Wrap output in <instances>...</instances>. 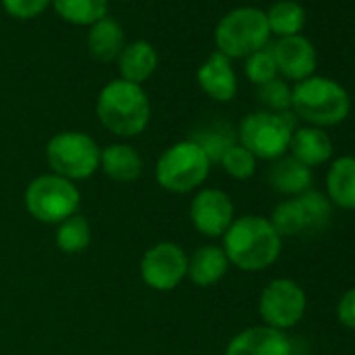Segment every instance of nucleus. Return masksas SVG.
Listing matches in <instances>:
<instances>
[{"label": "nucleus", "instance_id": "nucleus-25", "mask_svg": "<svg viewBox=\"0 0 355 355\" xmlns=\"http://www.w3.org/2000/svg\"><path fill=\"white\" fill-rule=\"evenodd\" d=\"M61 19L73 26H92L107 17V0H53Z\"/></svg>", "mask_w": 355, "mask_h": 355}, {"label": "nucleus", "instance_id": "nucleus-32", "mask_svg": "<svg viewBox=\"0 0 355 355\" xmlns=\"http://www.w3.org/2000/svg\"><path fill=\"white\" fill-rule=\"evenodd\" d=\"M336 320L349 328L355 330V286L349 288L336 303Z\"/></svg>", "mask_w": 355, "mask_h": 355}, {"label": "nucleus", "instance_id": "nucleus-19", "mask_svg": "<svg viewBox=\"0 0 355 355\" xmlns=\"http://www.w3.org/2000/svg\"><path fill=\"white\" fill-rule=\"evenodd\" d=\"M288 150H291V157H295L297 161H301L303 165H307L311 169V167L324 165L332 159L334 144H332L330 136L326 134V130L305 125V128H297L293 132Z\"/></svg>", "mask_w": 355, "mask_h": 355}, {"label": "nucleus", "instance_id": "nucleus-3", "mask_svg": "<svg viewBox=\"0 0 355 355\" xmlns=\"http://www.w3.org/2000/svg\"><path fill=\"white\" fill-rule=\"evenodd\" d=\"M293 115L313 128H332L351 113V96L343 84L324 76H311L293 88Z\"/></svg>", "mask_w": 355, "mask_h": 355}, {"label": "nucleus", "instance_id": "nucleus-22", "mask_svg": "<svg viewBox=\"0 0 355 355\" xmlns=\"http://www.w3.org/2000/svg\"><path fill=\"white\" fill-rule=\"evenodd\" d=\"M189 138L195 140L205 150V155L209 157L211 163H220L224 153L239 142L236 130L228 121H222V119L203 123L201 128L193 130V134Z\"/></svg>", "mask_w": 355, "mask_h": 355}, {"label": "nucleus", "instance_id": "nucleus-4", "mask_svg": "<svg viewBox=\"0 0 355 355\" xmlns=\"http://www.w3.org/2000/svg\"><path fill=\"white\" fill-rule=\"evenodd\" d=\"M211 161L205 150L191 138L167 146L155 163L157 184L171 195L199 191L211 173Z\"/></svg>", "mask_w": 355, "mask_h": 355}, {"label": "nucleus", "instance_id": "nucleus-29", "mask_svg": "<svg viewBox=\"0 0 355 355\" xmlns=\"http://www.w3.org/2000/svg\"><path fill=\"white\" fill-rule=\"evenodd\" d=\"M257 98L266 107V111L288 113L293 105V88L284 80L276 78L268 84L257 86Z\"/></svg>", "mask_w": 355, "mask_h": 355}, {"label": "nucleus", "instance_id": "nucleus-30", "mask_svg": "<svg viewBox=\"0 0 355 355\" xmlns=\"http://www.w3.org/2000/svg\"><path fill=\"white\" fill-rule=\"evenodd\" d=\"M245 76L249 78L251 84L261 86L278 78V67L272 55V49H261L245 59Z\"/></svg>", "mask_w": 355, "mask_h": 355}, {"label": "nucleus", "instance_id": "nucleus-27", "mask_svg": "<svg viewBox=\"0 0 355 355\" xmlns=\"http://www.w3.org/2000/svg\"><path fill=\"white\" fill-rule=\"evenodd\" d=\"M268 220H270V224L274 226V230L282 239L284 236H303V234H307L305 220H303L301 207H299V203H297L295 197L278 203Z\"/></svg>", "mask_w": 355, "mask_h": 355}, {"label": "nucleus", "instance_id": "nucleus-20", "mask_svg": "<svg viewBox=\"0 0 355 355\" xmlns=\"http://www.w3.org/2000/svg\"><path fill=\"white\" fill-rule=\"evenodd\" d=\"M157 63H159L157 51L146 40H134L125 44L121 55L117 57L121 80L138 84V86L155 73Z\"/></svg>", "mask_w": 355, "mask_h": 355}, {"label": "nucleus", "instance_id": "nucleus-28", "mask_svg": "<svg viewBox=\"0 0 355 355\" xmlns=\"http://www.w3.org/2000/svg\"><path fill=\"white\" fill-rule=\"evenodd\" d=\"M218 165H222V169L230 178H234V180H241V182L249 180V178H253L255 171H257V159L239 142L224 153V157L220 159Z\"/></svg>", "mask_w": 355, "mask_h": 355}, {"label": "nucleus", "instance_id": "nucleus-14", "mask_svg": "<svg viewBox=\"0 0 355 355\" xmlns=\"http://www.w3.org/2000/svg\"><path fill=\"white\" fill-rule=\"evenodd\" d=\"M201 90L216 103H230L239 92V80L232 61L222 53H214L197 71Z\"/></svg>", "mask_w": 355, "mask_h": 355}, {"label": "nucleus", "instance_id": "nucleus-6", "mask_svg": "<svg viewBox=\"0 0 355 355\" xmlns=\"http://www.w3.org/2000/svg\"><path fill=\"white\" fill-rule=\"evenodd\" d=\"M270 26L266 11L257 7H239L224 15L216 28L218 53L232 59H247L249 55L261 51L270 42Z\"/></svg>", "mask_w": 355, "mask_h": 355}, {"label": "nucleus", "instance_id": "nucleus-31", "mask_svg": "<svg viewBox=\"0 0 355 355\" xmlns=\"http://www.w3.org/2000/svg\"><path fill=\"white\" fill-rule=\"evenodd\" d=\"M0 3L15 19H34L49 9L53 0H0Z\"/></svg>", "mask_w": 355, "mask_h": 355}, {"label": "nucleus", "instance_id": "nucleus-5", "mask_svg": "<svg viewBox=\"0 0 355 355\" xmlns=\"http://www.w3.org/2000/svg\"><path fill=\"white\" fill-rule=\"evenodd\" d=\"M295 130L297 128L293 111L272 113L263 109L243 117L236 136L239 144H243L257 161H276L288 153Z\"/></svg>", "mask_w": 355, "mask_h": 355}, {"label": "nucleus", "instance_id": "nucleus-23", "mask_svg": "<svg viewBox=\"0 0 355 355\" xmlns=\"http://www.w3.org/2000/svg\"><path fill=\"white\" fill-rule=\"evenodd\" d=\"M266 19L270 26V34L288 38L299 36L303 32L307 15L305 9L299 3H295V0H278L266 11Z\"/></svg>", "mask_w": 355, "mask_h": 355}, {"label": "nucleus", "instance_id": "nucleus-11", "mask_svg": "<svg viewBox=\"0 0 355 355\" xmlns=\"http://www.w3.org/2000/svg\"><path fill=\"white\" fill-rule=\"evenodd\" d=\"M189 218L199 234L207 239H222L236 220L234 203L230 195L220 189H201L191 201Z\"/></svg>", "mask_w": 355, "mask_h": 355}, {"label": "nucleus", "instance_id": "nucleus-7", "mask_svg": "<svg viewBox=\"0 0 355 355\" xmlns=\"http://www.w3.org/2000/svg\"><path fill=\"white\" fill-rule=\"evenodd\" d=\"M24 201L28 214L36 222L57 226L78 214L82 195L76 182L51 171L34 178L26 189Z\"/></svg>", "mask_w": 355, "mask_h": 355}, {"label": "nucleus", "instance_id": "nucleus-12", "mask_svg": "<svg viewBox=\"0 0 355 355\" xmlns=\"http://www.w3.org/2000/svg\"><path fill=\"white\" fill-rule=\"evenodd\" d=\"M272 55L278 67V73L291 82H303L315 73L318 53L309 38L305 36H288L280 38L272 46Z\"/></svg>", "mask_w": 355, "mask_h": 355}, {"label": "nucleus", "instance_id": "nucleus-13", "mask_svg": "<svg viewBox=\"0 0 355 355\" xmlns=\"http://www.w3.org/2000/svg\"><path fill=\"white\" fill-rule=\"evenodd\" d=\"M224 355H293V343L282 330L249 326L230 338Z\"/></svg>", "mask_w": 355, "mask_h": 355}, {"label": "nucleus", "instance_id": "nucleus-2", "mask_svg": "<svg viewBox=\"0 0 355 355\" xmlns=\"http://www.w3.org/2000/svg\"><path fill=\"white\" fill-rule=\"evenodd\" d=\"M96 117L111 134L119 138H134L142 134L150 121V101L142 86L119 78L98 92Z\"/></svg>", "mask_w": 355, "mask_h": 355}, {"label": "nucleus", "instance_id": "nucleus-10", "mask_svg": "<svg viewBox=\"0 0 355 355\" xmlns=\"http://www.w3.org/2000/svg\"><path fill=\"white\" fill-rule=\"evenodd\" d=\"M189 272V255L184 249L171 243L161 241L148 247L140 259V278L142 282L159 293H169L187 280Z\"/></svg>", "mask_w": 355, "mask_h": 355}, {"label": "nucleus", "instance_id": "nucleus-9", "mask_svg": "<svg viewBox=\"0 0 355 355\" xmlns=\"http://www.w3.org/2000/svg\"><path fill=\"white\" fill-rule=\"evenodd\" d=\"M257 309L266 326L284 332L303 320L307 295L293 278H274L263 286Z\"/></svg>", "mask_w": 355, "mask_h": 355}, {"label": "nucleus", "instance_id": "nucleus-15", "mask_svg": "<svg viewBox=\"0 0 355 355\" xmlns=\"http://www.w3.org/2000/svg\"><path fill=\"white\" fill-rule=\"evenodd\" d=\"M101 169L117 184H132L142 175L144 161L132 144L115 142L101 150Z\"/></svg>", "mask_w": 355, "mask_h": 355}, {"label": "nucleus", "instance_id": "nucleus-24", "mask_svg": "<svg viewBox=\"0 0 355 355\" xmlns=\"http://www.w3.org/2000/svg\"><path fill=\"white\" fill-rule=\"evenodd\" d=\"M90 241H92V228L84 216L76 214V216L63 220L61 224H57L55 243H57L59 251H63L67 255H78L90 247Z\"/></svg>", "mask_w": 355, "mask_h": 355}, {"label": "nucleus", "instance_id": "nucleus-26", "mask_svg": "<svg viewBox=\"0 0 355 355\" xmlns=\"http://www.w3.org/2000/svg\"><path fill=\"white\" fill-rule=\"evenodd\" d=\"M295 199H297V203L301 207L307 234H318V232H322L330 224L332 203L328 201V197L324 193L309 189L307 193H303V195H299Z\"/></svg>", "mask_w": 355, "mask_h": 355}, {"label": "nucleus", "instance_id": "nucleus-8", "mask_svg": "<svg viewBox=\"0 0 355 355\" xmlns=\"http://www.w3.org/2000/svg\"><path fill=\"white\" fill-rule=\"evenodd\" d=\"M101 150L103 148L90 134L65 130L46 142L44 153L53 173L80 182L88 180L101 169Z\"/></svg>", "mask_w": 355, "mask_h": 355}, {"label": "nucleus", "instance_id": "nucleus-18", "mask_svg": "<svg viewBox=\"0 0 355 355\" xmlns=\"http://www.w3.org/2000/svg\"><path fill=\"white\" fill-rule=\"evenodd\" d=\"M326 197L332 207L355 211V155L336 157L326 173Z\"/></svg>", "mask_w": 355, "mask_h": 355}, {"label": "nucleus", "instance_id": "nucleus-17", "mask_svg": "<svg viewBox=\"0 0 355 355\" xmlns=\"http://www.w3.org/2000/svg\"><path fill=\"white\" fill-rule=\"evenodd\" d=\"M228 270H230V261L224 249L218 245H203L189 255L187 278L195 286L209 288V286H216L220 280H224Z\"/></svg>", "mask_w": 355, "mask_h": 355}, {"label": "nucleus", "instance_id": "nucleus-16", "mask_svg": "<svg viewBox=\"0 0 355 355\" xmlns=\"http://www.w3.org/2000/svg\"><path fill=\"white\" fill-rule=\"evenodd\" d=\"M268 182L276 193L293 199L311 189L313 171L307 165H303L301 161H297L295 157L284 155V157L272 161V167L268 171Z\"/></svg>", "mask_w": 355, "mask_h": 355}, {"label": "nucleus", "instance_id": "nucleus-1", "mask_svg": "<svg viewBox=\"0 0 355 355\" xmlns=\"http://www.w3.org/2000/svg\"><path fill=\"white\" fill-rule=\"evenodd\" d=\"M230 266L243 272H261L274 266L282 251V236L263 216L236 218L222 236Z\"/></svg>", "mask_w": 355, "mask_h": 355}, {"label": "nucleus", "instance_id": "nucleus-21", "mask_svg": "<svg viewBox=\"0 0 355 355\" xmlns=\"http://www.w3.org/2000/svg\"><path fill=\"white\" fill-rule=\"evenodd\" d=\"M123 46H125V36H123L121 24H117L115 19L103 17L90 26L88 51L96 61H101V63L115 61L121 55Z\"/></svg>", "mask_w": 355, "mask_h": 355}]
</instances>
